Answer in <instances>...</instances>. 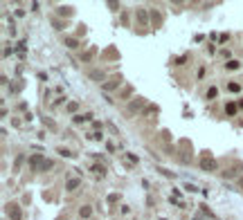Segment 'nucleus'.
<instances>
[{"label":"nucleus","mask_w":243,"mask_h":220,"mask_svg":"<svg viewBox=\"0 0 243 220\" xmlns=\"http://www.w3.org/2000/svg\"><path fill=\"white\" fill-rule=\"evenodd\" d=\"M90 77L95 79V81H99V83H101V81H104V72H99V70H92V72H90Z\"/></svg>","instance_id":"9b49d317"},{"label":"nucleus","mask_w":243,"mask_h":220,"mask_svg":"<svg viewBox=\"0 0 243 220\" xmlns=\"http://www.w3.org/2000/svg\"><path fill=\"white\" fill-rule=\"evenodd\" d=\"M117 200H119L117 193H111V195H108V202H117Z\"/></svg>","instance_id":"412c9836"},{"label":"nucleus","mask_w":243,"mask_h":220,"mask_svg":"<svg viewBox=\"0 0 243 220\" xmlns=\"http://www.w3.org/2000/svg\"><path fill=\"white\" fill-rule=\"evenodd\" d=\"M119 85H122V79L117 77V79H113V81H108V83H104V85H101V88H104V90H106V92H111V90H115V88H119Z\"/></svg>","instance_id":"423d86ee"},{"label":"nucleus","mask_w":243,"mask_h":220,"mask_svg":"<svg viewBox=\"0 0 243 220\" xmlns=\"http://www.w3.org/2000/svg\"><path fill=\"white\" fill-rule=\"evenodd\" d=\"M241 189H243V177H241Z\"/></svg>","instance_id":"bb28decb"},{"label":"nucleus","mask_w":243,"mask_h":220,"mask_svg":"<svg viewBox=\"0 0 243 220\" xmlns=\"http://www.w3.org/2000/svg\"><path fill=\"white\" fill-rule=\"evenodd\" d=\"M79 213H81V218H88V216H90V207H81Z\"/></svg>","instance_id":"f3484780"},{"label":"nucleus","mask_w":243,"mask_h":220,"mask_svg":"<svg viewBox=\"0 0 243 220\" xmlns=\"http://www.w3.org/2000/svg\"><path fill=\"white\" fill-rule=\"evenodd\" d=\"M92 173H95V175H106V166H104V164H95V166H92V169H90Z\"/></svg>","instance_id":"1a4fd4ad"},{"label":"nucleus","mask_w":243,"mask_h":220,"mask_svg":"<svg viewBox=\"0 0 243 220\" xmlns=\"http://www.w3.org/2000/svg\"><path fill=\"white\" fill-rule=\"evenodd\" d=\"M137 20H140V25H142V27H146V25H149V20H146V11H144V9H137Z\"/></svg>","instance_id":"6e6552de"},{"label":"nucleus","mask_w":243,"mask_h":220,"mask_svg":"<svg viewBox=\"0 0 243 220\" xmlns=\"http://www.w3.org/2000/svg\"><path fill=\"white\" fill-rule=\"evenodd\" d=\"M90 139H95V142H101V139H104V135H101L99 130H95V132H90Z\"/></svg>","instance_id":"4468645a"},{"label":"nucleus","mask_w":243,"mask_h":220,"mask_svg":"<svg viewBox=\"0 0 243 220\" xmlns=\"http://www.w3.org/2000/svg\"><path fill=\"white\" fill-rule=\"evenodd\" d=\"M56 153H59V155H63V157H72V153H70L68 148H56Z\"/></svg>","instance_id":"dca6fc26"},{"label":"nucleus","mask_w":243,"mask_h":220,"mask_svg":"<svg viewBox=\"0 0 243 220\" xmlns=\"http://www.w3.org/2000/svg\"><path fill=\"white\" fill-rule=\"evenodd\" d=\"M30 166L34 171H48V169H52V162L48 160V157H43V155H32L30 157Z\"/></svg>","instance_id":"f257e3e1"},{"label":"nucleus","mask_w":243,"mask_h":220,"mask_svg":"<svg viewBox=\"0 0 243 220\" xmlns=\"http://www.w3.org/2000/svg\"><path fill=\"white\" fill-rule=\"evenodd\" d=\"M68 110H70V112H74V110H77V103H74V101L68 103Z\"/></svg>","instance_id":"b1692460"},{"label":"nucleus","mask_w":243,"mask_h":220,"mask_svg":"<svg viewBox=\"0 0 243 220\" xmlns=\"http://www.w3.org/2000/svg\"><path fill=\"white\" fill-rule=\"evenodd\" d=\"M225 67H227V70H239V61H227Z\"/></svg>","instance_id":"ddd939ff"},{"label":"nucleus","mask_w":243,"mask_h":220,"mask_svg":"<svg viewBox=\"0 0 243 220\" xmlns=\"http://www.w3.org/2000/svg\"><path fill=\"white\" fill-rule=\"evenodd\" d=\"M216 95H218V90H216V88H210V90H207V95H205V97H207V99H214V97H216Z\"/></svg>","instance_id":"6ab92c4d"},{"label":"nucleus","mask_w":243,"mask_h":220,"mask_svg":"<svg viewBox=\"0 0 243 220\" xmlns=\"http://www.w3.org/2000/svg\"><path fill=\"white\" fill-rule=\"evenodd\" d=\"M92 119V115L90 112H86V115H74V124H81V121H90Z\"/></svg>","instance_id":"9d476101"},{"label":"nucleus","mask_w":243,"mask_h":220,"mask_svg":"<svg viewBox=\"0 0 243 220\" xmlns=\"http://www.w3.org/2000/svg\"><path fill=\"white\" fill-rule=\"evenodd\" d=\"M200 169L202 171H218V164H216V160H212V157H202L200 160Z\"/></svg>","instance_id":"39448f33"},{"label":"nucleus","mask_w":243,"mask_h":220,"mask_svg":"<svg viewBox=\"0 0 243 220\" xmlns=\"http://www.w3.org/2000/svg\"><path fill=\"white\" fill-rule=\"evenodd\" d=\"M7 216L11 218V220H23V211H20V207L18 205H7Z\"/></svg>","instance_id":"7ed1b4c3"},{"label":"nucleus","mask_w":243,"mask_h":220,"mask_svg":"<svg viewBox=\"0 0 243 220\" xmlns=\"http://www.w3.org/2000/svg\"><path fill=\"white\" fill-rule=\"evenodd\" d=\"M144 103H146V99H142V97H135V99L129 103V112H131V115H135L137 110H142V108H144Z\"/></svg>","instance_id":"20e7f679"},{"label":"nucleus","mask_w":243,"mask_h":220,"mask_svg":"<svg viewBox=\"0 0 243 220\" xmlns=\"http://www.w3.org/2000/svg\"><path fill=\"white\" fill-rule=\"evenodd\" d=\"M126 162H129V164H137L140 160H137V157H135L133 153H126Z\"/></svg>","instance_id":"2eb2a0df"},{"label":"nucleus","mask_w":243,"mask_h":220,"mask_svg":"<svg viewBox=\"0 0 243 220\" xmlns=\"http://www.w3.org/2000/svg\"><path fill=\"white\" fill-rule=\"evenodd\" d=\"M79 184H81L79 177H70V180L65 182V191H74V189H79Z\"/></svg>","instance_id":"0eeeda50"},{"label":"nucleus","mask_w":243,"mask_h":220,"mask_svg":"<svg viewBox=\"0 0 243 220\" xmlns=\"http://www.w3.org/2000/svg\"><path fill=\"white\" fill-rule=\"evenodd\" d=\"M241 171H243V162H239V160H232V164H230L227 169L223 171V177H225V180H232V177H236Z\"/></svg>","instance_id":"f03ea898"},{"label":"nucleus","mask_w":243,"mask_h":220,"mask_svg":"<svg viewBox=\"0 0 243 220\" xmlns=\"http://www.w3.org/2000/svg\"><path fill=\"white\" fill-rule=\"evenodd\" d=\"M155 110H158V108H155V106H149L146 110H144V115H149V112H155Z\"/></svg>","instance_id":"393cba45"},{"label":"nucleus","mask_w":243,"mask_h":220,"mask_svg":"<svg viewBox=\"0 0 243 220\" xmlns=\"http://www.w3.org/2000/svg\"><path fill=\"white\" fill-rule=\"evenodd\" d=\"M236 108H239L236 103H227V106H225V112H227V115H236Z\"/></svg>","instance_id":"f8f14e48"},{"label":"nucleus","mask_w":243,"mask_h":220,"mask_svg":"<svg viewBox=\"0 0 243 220\" xmlns=\"http://www.w3.org/2000/svg\"><path fill=\"white\" fill-rule=\"evenodd\" d=\"M227 90H230V92H239L241 85H239V83H227Z\"/></svg>","instance_id":"aec40b11"},{"label":"nucleus","mask_w":243,"mask_h":220,"mask_svg":"<svg viewBox=\"0 0 243 220\" xmlns=\"http://www.w3.org/2000/svg\"><path fill=\"white\" fill-rule=\"evenodd\" d=\"M185 189H187V191H192V193H194V191H198V189L194 187V184H185Z\"/></svg>","instance_id":"a878e982"},{"label":"nucleus","mask_w":243,"mask_h":220,"mask_svg":"<svg viewBox=\"0 0 243 220\" xmlns=\"http://www.w3.org/2000/svg\"><path fill=\"white\" fill-rule=\"evenodd\" d=\"M65 45H68V47H79V43H77V40H74V38H65Z\"/></svg>","instance_id":"a211bd4d"},{"label":"nucleus","mask_w":243,"mask_h":220,"mask_svg":"<svg viewBox=\"0 0 243 220\" xmlns=\"http://www.w3.org/2000/svg\"><path fill=\"white\" fill-rule=\"evenodd\" d=\"M160 173H162V175H167V177H173V173L167 171V169H160Z\"/></svg>","instance_id":"5701e85b"},{"label":"nucleus","mask_w":243,"mask_h":220,"mask_svg":"<svg viewBox=\"0 0 243 220\" xmlns=\"http://www.w3.org/2000/svg\"><path fill=\"white\" fill-rule=\"evenodd\" d=\"M131 92H133V88H131V85H129V88H126L124 92H122V99H124V97H129V95H131Z\"/></svg>","instance_id":"4be33fe9"}]
</instances>
